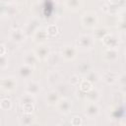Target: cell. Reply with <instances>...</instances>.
Here are the masks:
<instances>
[{
	"label": "cell",
	"instance_id": "1",
	"mask_svg": "<svg viewBox=\"0 0 126 126\" xmlns=\"http://www.w3.org/2000/svg\"><path fill=\"white\" fill-rule=\"evenodd\" d=\"M81 23H82V25H83L85 28H88V29H94L95 26H96L97 23H98L97 14H96L95 12H93V11L85 12V13L82 15Z\"/></svg>",
	"mask_w": 126,
	"mask_h": 126
},
{
	"label": "cell",
	"instance_id": "2",
	"mask_svg": "<svg viewBox=\"0 0 126 126\" xmlns=\"http://www.w3.org/2000/svg\"><path fill=\"white\" fill-rule=\"evenodd\" d=\"M94 40L90 34H81L77 38V47L82 50H91L94 47Z\"/></svg>",
	"mask_w": 126,
	"mask_h": 126
},
{
	"label": "cell",
	"instance_id": "3",
	"mask_svg": "<svg viewBox=\"0 0 126 126\" xmlns=\"http://www.w3.org/2000/svg\"><path fill=\"white\" fill-rule=\"evenodd\" d=\"M77 51H78L77 47L70 44H66L61 47L59 54L61 56V59L65 61H73L77 56Z\"/></svg>",
	"mask_w": 126,
	"mask_h": 126
},
{
	"label": "cell",
	"instance_id": "4",
	"mask_svg": "<svg viewBox=\"0 0 126 126\" xmlns=\"http://www.w3.org/2000/svg\"><path fill=\"white\" fill-rule=\"evenodd\" d=\"M0 87L5 93H12L17 89V80L12 76L2 77L0 80Z\"/></svg>",
	"mask_w": 126,
	"mask_h": 126
},
{
	"label": "cell",
	"instance_id": "5",
	"mask_svg": "<svg viewBox=\"0 0 126 126\" xmlns=\"http://www.w3.org/2000/svg\"><path fill=\"white\" fill-rule=\"evenodd\" d=\"M39 25H40V22L37 18H35V17L31 18L24 25L23 31H24V32L26 33L27 36H32L39 29Z\"/></svg>",
	"mask_w": 126,
	"mask_h": 126
},
{
	"label": "cell",
	"instance_id": "6",
	"mask_svg": "<svg viewBox=\"0 0 126 126\" xmlns=\"http://www.w3.org/2000/svg\"><path fill=\"white\" fill-rule=\"evenodd\" d=\"M99 114V106L96 102H88L85 108V115L90 119H94Z\"/></svg>",
	"mask_w": 126,
	"mask_h": 126
},
{
	"label": "cell",
	"instance_id": "7",
	"mask_svg": "<svg viewBox=\"0 0 126 126\" xmlns=\"http://www.w3.org/2000/svg\"><path fill=\"white\" fill-rule=\"evenodd\" d=\"M26 36H27L26 33L21 29H12L10 33H9L10 39L13 42H15V43H22V42H24Z\"/></svg>",
	"mask_w": 126,
	"mask_h": 126
},
{
	"label": "cell",
	"instance_id": "8",
	"mask_svg": "<svg viewBox=\"0 0 126 126\" xmlns=\"http://www.w3.org/2000/svg\"><path fill=\"white\" fill-rule=\"evenodd\" d=\"M102 42L107 48H117L119 45V38L113 33H108L102 38Z\"/></svg>",
	"mask_w": 126,
	"mask_h": 126
},
{
	"label": "cell",
	"instance_id": "9",
	"mask_svg": "<svg viewBox=\"0 0 126 126\" xmlns=\"http://www.w3.org/2000/svg\"><path fill=\"white\" fill-rule=\"evenodd\" d=\"M56 106H57L58 112H60L62 114H68L71 111L72 102H71V100L69 98L63 97V98H60V100L58 101V103L56 104Z\"/></svg>",
	"mask_w": 126,
	"mask_h": 126
},
{
	"label": "cell",
	"instance_id": "10",
	"mask_svg": "<svg viewBox=\"0 0 126 126\" xmlns=\"http://www.w3.org/2000/svg\"><path fill=\"white\" fill-rule=\"evenodd\" d=\"M62 75L59 71L57 70H52L49 71L48 74L46 75V82L49 86H56L61 82Z\"/></svg>",
	"mask_w": 126,
	"mask_h": 126
},
{
	"label": "cell",
	"instance_id": "11",
	"mask_svg": "<svg viewBox=\"0 0 126 126\" xmlns=\"http://www.w3.org/2000/svg\"><path fill=\"white\" fill-rule=\"evenodd\" d=\"M104 61L108 63H113L118 59L119 51L118 48H106L102 54Z\"/></svg>",
	"mask_w": 126,
	"mask_h": 126
},
{
	"label": "cell",
	"instance_id": "12",
	"mask_svg": "<svg viewBox=\"0 0 126 126\" xmlns=\"http://www.w3.org/2000/svg\"><path fill=\"white\" fill-rule=\"evenodd\" d=\"M34 53L37 57L38 60H41V61H45L48 59V57L50 56L51 52H50V48L46 45H39L35 50H34Z\"/></svg>",
	"mask_w": 126,
	"mask_h": 126
},
{
	"label": "cell",
	"instance_id": "13",
	"mask_svg": "<svg viewBox=\"0 0 126 126\" xmlns=\"http://www.w3.org/2000/svg\"><path fill=\"white\" fill-rule=\"evenodd\" d=\"M40 90H41V86L39 83H37L35 81H29L26 85L25 93L32 94V95H36L39 94Z\"/></svg>",
	"mask_w": 126,
	"mask_h": 126
},
{
	"label": "cell",
	"instance_id": "14",
	"mask_svg": "<svg viewBox=\"0 0 126 126\" xmlns=\"http://www.w3.org/2000/svg\"><path fill=\"white\" fill-rule=\"evenodd\" d=\"M33 69H34L33 66H30V65H27V64H22L18 68V75L22 79H30L31 76L32 75Z\"/></svg>",
	"mask_w": 126,
	"mask_h": 126
},
{
	"label": "cell",
	"instance_id": "15",
	"mask_svg": "<svg viewBox=\"0 0 126 126\" xmlns=\"http://www.w3.org/2000/svg\"><path fill=\"white\" fill-rule=\"evenodd\" d=\"M119 75L115 71H106L102 75V81L107 85H114L117 83Z\"/></svg>",
	"mask_w": 126,
	"mask_h": 126
},
{
	"label": "cell",
	"instance_id": "16",
	"mask_svg": "<svg viewBox=\"0 0 126 126\" xmlns=\"http://www.w3.org/2000/svg\"><path fill=\"white\" fill-rule=\"evenodd\" d=\"M45 100H46V103L48 105H51V106H54L58 103V101L60 100V95H59V93L55 90H51L49 91L46 95H45Z\"/></svg>",
	"mask_w": 126,
	"mask_h": 126
},
{
	"label": "cell",
	"instance_id": "17",
	"mask_svg": "<svg viewBox=\"0 0 126 126\" xmlns=\"http://www.w3.org/2000/svg\"><path fill=\"white\" fill-rule=\"evenodd\" d=\"M47 37H48V33H47L46 29H40V28L32 35L33 41H35L36 43H39V44H42L43 42H45Z\"/></svg>",
	"mask_w": 126,
	"mask_h": 126
},
{
	"label": "cell",
	"instance_id": "18",
	"mask_svg": "<svg viewBox=\"0 0 126 126\" xmlns=\"http://www.w3.org/2000/svg\"><path fill=\"white\" fill-rule=\"evenodd\" d=\"M37 57L34 53V51H27L24 53L23 55V64H27V65H30V66H34L35 62H36Z\"/></svg>",
	"mask_w": 126,
	"mask_h": 126
},
{
	"label": "cell",
	"instance_id": "19",
	"mask_svg": "<svg viewBox=\"0 0 126 126\" xmlns=\"http://www.w3.org/2000/svg\"><path fill=\"white\" fill-rule=\"evenodd\" d=\"M85 98L88 102H97L100 98V92L97 89H92L88 93H85Z\"/></svg>",
	"mask_w": 126,
	"mask_h": 126
},
{
	"label": "cell",
	"instance_id": "20",
	"mask_svg": "<svg viewBox=\"0 0 126 126\" xmlns=\"http://www.w3.org/2000/svg\"><path fill=\"white\" fill-rule=\"evenodd\" d=\"M65 6L72 11H79L83 7V0H65Z\"/></svg>",
	"mask_w": 126,
	"mask_h": 126
},
{
	"label": "cell",
	"instance_id": "21",
	"mask_svg": "<svg viewBox=\"0 0 126 126\" xmlns=\"http://www.w3.org/2000/svg\"><path fill=\"white\" fill-rule=\"evenodd\" d=\"M35 122V117L32 114V113H26L24 112V114L22 115V117L20 118V125H32Z\"/></svg>",
	"mask_w": 126,
	"mask_h": 126
},
{
	"label": "cell",
	"instance_id": "22",
	"mask_svg": "<svg viewBox=\"0 0 126 126\" xmlns=\"http://www.w3.org/2000/svg\"><path fill=\"white\" fill-rule=\"evenodd\" d=\"M77 70L81 75H87L90 71H92V65L88 61H83L77 66Z\"/></svg>",
	"mask_w": 126,
	"mask_h": 126
},
{
	"label": "cell",
	"instance_id": "23",
	"mask_svg": "<svg viewBox=\"0 0 126 126\" xmlns=\"http://www.w3.org/2000/svg\"><path fill=\"white\" fill-rule=\"evenodd\" d=\"M16 7L13 5V4H10V3H7L6 6L3 7L2 9V16L3 17H12L16 14Z\"/></svg>",
	"mask_w": 126,
	"mask_h": 126
},
{
	"label": "cell",
	"instance_id": "24",
	"mask_svg": "<svg viewBox=\"0 0 126 126\" xmlns=\"http://www.w3.org/2000/svg\"><path fill=\"white\" fill-rule=\"evenodd\" d=\"M108 33H109V32H108V30H107L106 28H104V27H99V28L94 29V37L95 39L102 40V38H103L106 34H108Z\"/></svg>",
	"mask_w": 126,
	"mask_h": 126
},
{
	"label": "cell",
	"instance_id": "25",
	"mask_svg": "<svg viewBox=\"0 0 126 126\" xmlns=\"http://www.w3.org/2000/svg\"><path fill=\"white\" fill-rule=\"evenodd\" d=\"M93 83H91L89 80L87 79H84L81 81L80 83V90L83 92V93H88L89 91H91L93 89Z\"/></svg>",
	"mask_w": 126,
	"mask_h": 126
},
{
	"label": "cell",
	"instance_id": "26",
	"mask_svg": "<svg viewBox=\"0 0 126 126\" xmlns=\"http://www.w3.org/2000/svg\"><path fill=\"white\" fill-rule=\"evenodd\" d=\"M86 79L87 80H89L91 83H93V84H95V83H97L98 81H99V79H100V77H99V75H98V73L96 72V71H90L87 75H86Z\"/></svg>",
	"mask_w": 126,
	"mask_h": 126
},
{
	"label": "cell",
	"instance_id": "27",
	"mask_svg": "<svg viewBox=\"0 0 126 126\" xmlns=\"http://www.w3.org/2000/svg\"><path fill=\"white\" fill-rule=\"evenodd\" d=\"M34 101H35L34 95L30 94H27V93H25V94H23V95L20 97V102H21L22 104L28 103V102H33V103H34Z\"/></svg>",
	"mask_w": 126,
	"mask_h": 126
},
{
	"label": "cell",
	"instance_id": "28",
	"mask_svg": "<svg viewBox=\"0 0 126 126\" xmlns=\"http://www.w3.org/2000/svg\"><path fill=\"white\" fill-rule=\"evenodd\" d=\"M12 107V101L9 98H2L0 100V108L2 110H10Z\"/></svg>",
	"mask_w": 126,
	"mask_h": 126
},
{
	"label": "cell",
	"instance_id": "29",
	"mask_svg": "<svg viewBox=\"0 0 126 126\" xmlns=\"http://www.w3.org/2000/svg\"><path fill=\"white\" fill-rule=\"evenodd\" d=\"M23 107V111L26 113H32L33 109H34V105L33 102H28V103H24L22 104Z\"/></svg>",
	"mask_w": 126,
	"mask_h": 126
},
{
	"label": "cell",
	"instance_id": "30",
	"mask_svg": "<svg viewBox=\"0 0 126 126\" xmlns=\"http://www.w3.org/2000/svg\"><path fill=\"white\" fill-rule=\"evenodd\" d=\"M46 31H47V33L49 34V35H55L56 33H57V32H58V29H57V27L55 26V25H48L47 26V28H46Z\"/></svg>",
	"mask_w": 126,
	"mask_h": 126
},
{
	"label": "cell",
	"instance_id": "31",
	"mask_svg": "<svg viewBox=\"0 0 126 126\" xmlns=\"http://www.w3.org/2000/svg\"><path fill=\"white\" fill-rule=\"evenodd\" d=\"M8 64H9L8 57H6V55H2L1 59H0V68L2 70H4V69H6L8 67Z\"/></svg>",
	"mask_w": 126,
	"mask_h": 126
},
{
	"label": "cell",
	"instance_id": "32",
	"mask_svg": "<svg viewBox=\"0 0 126 126\" xmlns=\"http://www.w3.org/2000/svg\"><path fill=\"white\" fill-rule=\"evenodd\" d=\"M111 117L113 119H116L118 117H121V108L118 107V106H116L115 109L111 110Z\"/></svg>",
	"mask_w": 126,
	"mask_h": 126
},
{
	"label": "cell",
	"instance_id": "33",
	"mask_svg": "<svg viewBox=\"0 0 126 126\" xmlns=\"http://www.w3.org/2000/svg\"><path fill=\"white\" fill-rule=\"evenodd\" d=\"M82 123H83V120H82V118L79 117V116H74L73 119L71 120V124H72V125H75V126L82 125Z\"/></svg>",
	"mask_w": 126,
	"mask_h": 126
},
{
	"label": "cell",
	"instance_id": "34",
	"mask_svg": "<svg viewBox=\"0 0 126 126\" xmlns=\"http://www.w3.org/2000/svg\"><path fill=\"white\" fill-rule=\"evenodd\" d=\"M79 81H80V79H79V76L77 74H74V75H72L70 77V83H71V85H77V84H79Z\"/></svg>",
	"mask_w": 126,
	"mask_h": 126
},
{
	"label": "cell",
	"instance_id": "35",
	"mask_svg": "<svg viewBox=\"0 0 126 126\" xmlns=\"http://www.w3.org/2000/svg\"><path fill=\"white\" fill-rule=\"evenodd\" d=\"M120 86H123V85H126V73H123L121 75H119V78H118V81H117Z\"/></svg>",
	"mask_w": 126,
	"mask_h": 126
},
{
	"label": "cell",
	"instance_id": "36",
	"mask_svg": "<svg viewBox=\"0 0 126 126\" xmlns=\"http://www.w3.org/2000/svg\"><path fill=\"white\" fill-rule=\"evenodd\" d=\"M118 26H119V29H120L121 31L126 32V21H125V20L120 21V22L118 23Z\"/></svg>",
	"mask_w": 126,
	"mask_h": 126
},
{
	"label": "cell",
	"instance_id": "37",
	"mask_svg": "<svg viewBox=\"0 0 126 126\" xmlns=\"http://www.w3.org/2000/svg\"><path fill=\"white\" fill-rule=\"evenodd\" d=\"M0 49H1V51H0V56H2V55H6V54H5V52H6V47H5V45H4L3 43H1V45H0Z\"/></svg>",
	"mask_w": 126,
	"mask_h": 126
},
{
	"label": "cell",
	"instance_id": "38",
	"mask_svg": "<svg viewBox=\"0 0 126 126\" xmlns=\"http://www.w3.org/2000/svg\"><path fill=\"white\" fill-rule=\"evenodd\" d=\"M120 92L122 93V94L126 95V85H123V86H120Z\"/></svg>",
	"mask_w": 126,
	"mask_h": 126
},
{
	"label": "cell",
	"instance_id": "39",
	"mask_svg": "<svg viewBox=\"0 0 126 126\" xmlns=\"http://www.w3.org/2000/svg\"><path fill=\"white\" fill-rule=\"evenodd\" d=\"M108 1H109L110 4H112V5H116V4H118L121 0H108Z\"/></svg>",
	"mask_w": 126,
	"mask_h": 126
},
{
	"label": "cell",
	"instance_id": "40",
	"mask_svg": "<svg viewBox=\"0 0 126 126\" xmlns=\"http://www.w3.org/2000/svg\"><path fill=\"white\" fill-rule=\"evenodd\" d=\"M120 124H122V125H126V115H125L123 118H121V122H120Z\"/></svg>",
	"mask_w": 126,
	"mask_h": 126
},
{
	"label": "cell",
	"instance_id": "41",
	"mask_svg": "<svg viewBox=\"0 0 126 126\" xmlns=\"http://www.w3.org/2000/svg\"><path fill=\"white\" fill-rule=\"evenodd\" d=\"M16 2H18V3H22V2H25L26 0H15Z\"/></svg>",
	"mask_w": 126,
	"mask_h": 126
},
{
	"label": "cell",
	"instance_id": "42",
	"mask_svg": "<svg viewBox=\"0 0 126 126\" xmlns=\"http://www.w3.org/2000/svg\"><path fill=\"white\" fill-rule=\"evenodd\" d=\"M124 53H125V56H126V49H125V52Z\"/></svg>",
	"mask_w": 126,
	"mask_h": 126
}]
</instances>
